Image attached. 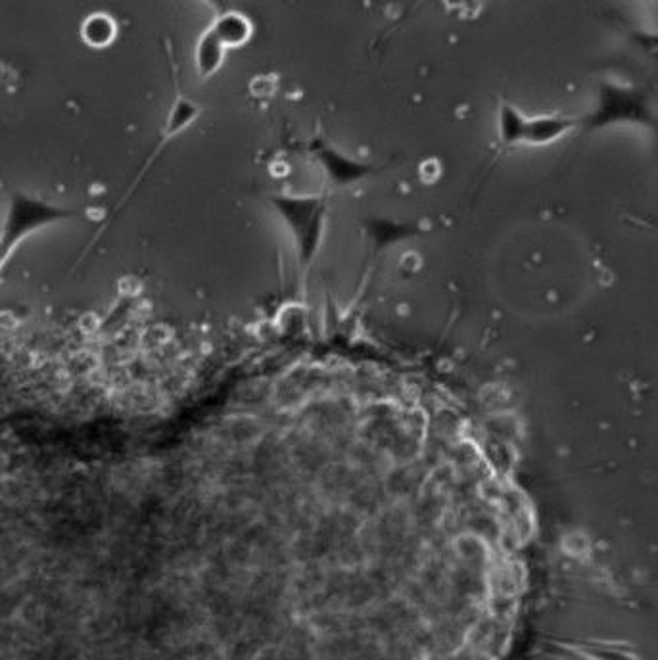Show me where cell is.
<instances>
[{
	"mask_svg": "<svg viewBox=\"0 0 658 660\" xmlns=\"http://www.w3.org/2000/svg\"><path fill=\"white\" fill-rule=\"evenodd\" d=\"M79 215V210L50 202L39 194L12 190L6 198V212L0 223V271L8 265V261L12 260L16 250L29 236L47 227L73 221Z\"/></svg>",
	"mask_w": 658,
	"mask_h": 660,
	"instance_id": "1",
	"label": "cell"
},
{
	"mask_svg": "<svg viewBox=\"0 0 658 660\" xmlns=\"http://www.w3.org/2000/svg\"><path fill=\"white\" fill-rule=\"evenodd\" d=\"M269 204L292 238L300 265L309 269L313 261L317 260L325 240L329 221V196L275 192L269 196Z\"/></svg>",
	"mask_w": 658,
	"mask_h": 660,
	"instance_id": "2",
	"label": "cell"
},
{
	"mask_svg": "<svg viewBox=\"0 0 658 660\" xmlns=\"http://www.w3.org/2000/svg\"><path fill=\"white\" fill-rule=\"evenodd\" d=\"M591 129H603L614 123H655L647 95L630 85L603 83L599 89V100L595 112L589 116Z\"/></svg>",
	"mask_w": 658,
	"mask_h": 660,
	"instance_id": "3",
	"label": "cell"
},
{
	"mask_svg": "<svg viewBox=\"0 0 658 660\" xmlns=\"http://www.w3.org/2000/svg\"><path fill=\"white\" fill-rule=\"evenodd\" d=\"M307 152L323 169L330 185L340 189L357 185L375 173V165L344 154L325 139H313L307 144Z\"/></svg>",
	"mask_w": 658,
	"mask_h": 660,
	"instance_id": "4",
	"label": "cell"
},
{
	"mask_svg": "<svg viewBox=\"0 0 658 660\" xmlns=\"http://www.w3.org/2000/svg\"><path fill=\"white\" fill-rule=\"evenodd\" d=\"M580 125V119L566 114H540L526 116L522 127V144L526 146H547L561 141L564 135L574 131Z\"/></svg>",
	"mask_w": 658,
	"mask_h": 660,
	"instance_id": "5",
	"label": "cell"
},
{
	"mask_svg": "<svg viewBox=\"0 0 658 660\" xmlns=\"http://www.w3.org/2000/svg\"><path fill=\"white\" fill-rule=\"evenodd\" d=\"M215 37L221 41V45L227 48L244 47L250 37H252V22L240 14V12H227L215 18V22L210 25Z\"/></svg>",
	"mask_w": 658,
	"mask_h": 660,
	"instance_id": "6",
	"label": "cell"
},
{
	"mask_svg": "<svg viewBox=\"0 0 658 660\" xmlns=\"http://www.w3.org/2000/svg\"><path fill=\"white\" fill-rule=\"evenodd\" d=\"M225 54H227V48L221 45V41L208 27L200 35V39L196 43V50H194V66H196V73L200 75V79H210L221 70V66L225 62Z\"/></svg>",
	"mask_w": 658,
	"mask_h": 660,
	"instance_id": "7",
	"label": "cell"
},
{
	"mask_svg": "<svg viewBox=\"0 0 658 660\" xmlns=\"http://www.w3.org/2000/svg\"><path fill=\"white\" fill-rule=\"evenodd\" d=\"M526 114L511 102H501L497 112V135L499 142L507 148L522 144V127Z\"/></svg>",
	"mask_w": 658,
	"mask_h": 660,
	"instance_id": "8",
	"label": "cell"
},
{
	"mask_svg": "<svg viewBox=\"0 0 658 660\" xmlns=\"http://www.w3.org/2000/svg\"><path fill=\"white\" fill-rule=\"evenodd\" d=\"M116 33H118L116 22L108 14H91L81 24V37L89 47H108L110 43H114Z\"/></svg>",
	"mask_w": 658,
	"mask_h": 660,
	"instance_id": "9",
	"label": "cell"
}]
</instances>
